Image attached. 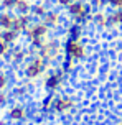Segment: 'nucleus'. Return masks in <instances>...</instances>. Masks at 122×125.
<instances>
[{
    "instance_id": "nucleus-4",
    "label": "nucleus",
    "mask_w": 122,
    "mask_h": 125,
    "mask_svg": "<svg viewBox=\"0 0 122 125\" xmlns=\"http://www.w3.org/2000/svg\"><path fill=\"white\" fill-rule=\"evenodd\" d=\"M63 53H64V48H63V44H61V41L56 40V38H48L43 43V46L35 54H38V56L45 58L46 61L53 62V61H56Z\"/></svg>"
},
{
    "instance_id": "nucleus-29",
    "label": "nucleus",
    "mask_w": 122,
    "mask_h": 125,
    "mask_svg": "<svg viewBox=\"0 0 122 125\" xmlns=\"http://www.w3.org/2000/svg\"><path fill=\"white\" fill-rule=\"evenodd\" d=\"M0 125H8V124H7L5 120H0Z\"/></svg>"
},
{
    "instance_id": "nucleus-2",
    "label": "nucleus",
    "mask_w": 122,
    "mask_h": 125,
    "mask_svg": "<svg viewBox=\"0 0 122 125\" xmlns=\"http://www.w3.org/2000/svg\"><path fill=\"white\" fill-rule=\"evenodd\" d=\"M50 64L51 62L46 61L45 58L38 56V54H33L25 62V66H23V77H25L26 81H36V79H40L48 71Z\"/></svg>"
},
{
    "instance_id": "nucleus-7",
    "label": "nucleus",
    "mask_w": 122,
    "mask_h": 125,
    "mask_svg": "<svg viewBox=\"0 0 122 125\" xmlns=\"http://www.w3.org/2000/svg\"><path fill=\"white\" fill-rule=\"evenodd\" d=\"M76 107V100L71 95H58L53 100V112L59 114V115H66L74 110Z\"/></svg>"
},
{
    "instance_id": "nucleus-27",
    "label": "nucleus",
    "mask_w": 122,
    "mask_h": 125,
    "mask_svg": "<svg viewBox=\"0 0 122 125\" xmlns=\"http://www.w3.org/2000/svg\"><path fill=\"white\" fill-rule=\"evenodd\" d=\"M55 2H56V5H58L59 8H66V10H68V7H69L74 0H55Z\"/></svg>"
},
{
    "instance_id": "nucleus-12",
    "label": "nucleus",
    "mask_w": 122,
    "mask_h": 125,
    "mask_svg": "<svg viewBox=\"0 0 122 125\" xmlns=\"http://www.w3.org/2000/svg\"><path fill=\"white\" fill-rule=\"evenodd\" d=\"M91 23H94L97 28H107L109 26V15L104 12V10H96V12L92 13V18H91Z\"/></svg>"
},
{
    "instance_id": "nucleus-9",
    "label": "nucleus",
    "mask_w": 122,
    "mask_h": 125,
    "mask_svg": "<svg viewBox=\"0 0 122 125\" xmlns=\"http://www.w3.org/2000/svg\"><path fill=\"white\" fill-rule=\"evenodd\" d=\"M7 117L12 122H23L28 117V109L23 104H13L7 110Z\"/></svg>"
},
{
    "instance_id": "nucleus-19",
    "label": "nucleus",
    "mask_w": 122,
    "mask_h": 125,
    "mask_svg": "<svg viewBox=\"0 0 122 125\" xmlns=\"http://www.w3.org/2000/svg\"><path fill=\"white\" fill-rule=\"evenodd\" d=\"M53 100H55L53 95H46L41 99V104H40L41 112H53Z\"/></svg>"
},
{
    "instance_id": "nucleus-26",
    "label": "nucleus",
    "mask_w": 122,
    "mask_h": 125,
    "mask_svg": "<svg viewBox=\"0 0 122 125\" xmlns=\"http://www.w3.org/2000/svg\"><path fill=\"white\" fill-rule=\"evenodd\" d=\"M8 102H10V94L7 91H0V109L8 105Z\"/></svg>"
},
{
    "instance_id": "nucleus-22",
    "label": "nucleus",
    "mask_w": 122,
    "mask_h": 125,
    "mask_svg": "<svg viewBox=\"0 0 122 125\" xmlns=\"http://www.w3.org/2000/svg\"><path fill=\"white\" fill-rule=\"evenodd\" d=\"M12 94L15 97H25L26 94H28V86H26V84H18V86L13 87Z\"/></svg>"
},
{
    "instance_id": "nucleus-1",
    "label": "nucleus",
    "mask_w": 122,
    "mask_h": 125,
    "mask_svg": "<svg viewBox=\"0 0 122 125\" xmlns=\"http://www.w3.org/2000/svg\"><path fill=\"white\" fill-rule=\"evenodd\" d=\"M48 35H50V26H46L43 21H33L30 28L25 31V36L30 43V51L33 54L43 46V43L48 40Z\"/></svg>"
},
{
    "instance_id": "nucleus-23",
    "label": "nucleus",
    "mask_w": 122,
    "mask_h": 125,
    "mask_svg": "<svg viewBox=\"0 0 122 125\" xmlns=\"http://www.w3.org/2000/svg\"><path fill=\"white\" fill-rule=\"evenodd\" d=\"M18 0H0V8L2 10H8V12H15Z\"/></svg>"
},
{
    "instance_id": "nucleus-28",
    "label": "nucleus",
    "mask_w": 122,
    "mask_h": 125,
    "mask_svg": "<svg viewBox=\"0 0 122 125\" xmlns=\"http://www.w3.org/2000/svg\"><path fill=\"white\" fill-rule=\"evenodd\" d=\"M107 5L117 10V8H122V0H107Z\"/></svg>"
},
{
    "instance_id": "nucleus-6",
    "label": "nucleus",
    "mask_w": 122,
    "mask_h": 125,
    "mask_svg": "<svg viewBox=\"0 0 122 125\" xmlns=\"http://www.w3.org/2000/svg\"><path fill=\"white\" fill-rule=\"evenodd\" d=\"M64 79H66V73H64L61 68H58V69H55V71H51V73L45 77L43 87H45L48 92L55 94V92H58L59 89L63 87Z\"/></svg>"
},
{
    "instance_id": "nucleus-8",
    "label": "nucleus",
    "mask_w": 122,
    "mask_h": 125,
    "mask_svg": "<svg viewBox=\"0 0 122 125\" xmlns=\"http://www.w3.org/2000/svg\"><path fill=\"white\" fill-rule=\"evenodd\" d=\"M33 17L30 13H15V20H13V26L12 30H15L17 33H23L25 35V31L30 28V25L33 23Z\"/></svg>"
},
{
    "instance_id": "nucleus-18",
    "label": "nucleus",
    "mask_w": 122,
    "mask_h": 125,
    "mask_svg": "<svg viewBox=\"0 0 122 125\" xmlns=\"http://www.w3.org/2000/svg\"><path fill=\"white\" fill-rule=\"evenodd\" d=\"M109 26H122V8L109 13Z\"/></svg>"
},
{
    "instance_id": "nucleus-14",
    "label": "nucleus",
    "mask_w": 122,
    "mask_h": 125,
    "mask_svg": "<svg viewBox=\"0 0 122 125\" xmlns=\"http://www.w3.org/2000/svg\"><path fill=\"white\" fill-rule=\"evenodd\" d=\"M48 10H50V8H48V3L38 0V2H33V7H32L30 15H32L33 18H43L46 13H48Z\"/></svg>"
},
{
    "instance_id": "nucleus-30",
    "label": "nucleus",
    "mask_w": 122,
    "mask_h": 125,
    "mask_svg": "<svg viewBox=\"0 0 122 125\" xmlns=\"http://www.w3.org/2000/svg\"><path fill=\"white\" fill-rule=\"evenodd\" d=\"M119 125H122V119H121V120H119Z\"/></svg>"
},
{
    "instance_id": "nucleus-20",
    "label": "nucleus",
    "mask_w": 122,
    "mask_h": 125,
    "mask_svg": "<svg viewBox=\"0 0 122 125\" xmlns=\"http://www.w3.org/2000/svg\"><path fill=\"white\" fill-rule=\"evenodd\" d=\"M12 48H13V44L7 43L5 40H2V38H0V59H5V58H8V54H10Z\"/></svg>"
},
{
    "instance_id": "nucleus-16",
    "label": "nucleus",
    "mask_w": 122,
    "mask_h": 125,
    "mask_svg": "<svg viewBox=\"0 0 122 125\" xmlns=\"http://www.w3.org/2000/svg\"><path fill=\"white\" fill-rule=\"evenodd\" d=\"M2 40H5L7 43H10V44H15L17 41H18V38H20V33H17L15 30H2Z\"/></svg>"
},
{
    "instance_id": "nucleus-3",
    "label": "nucleus",
    "mask_w": 122,
    "mask_h": 125,
    "mask_svg": "<svg viewBox=\"0 0 122 125\" xmlns=\"http://www.w3.org/2000/svg\"><path fill=\"white\" fill-rule=\"evenodd\" d=\"M68 13L74 23L86 25L92 18V7H91L89 0H74L68 7Z\"/></svg>"
},
{
    "instance_id": "nucleus-17",
    "label": "nucleus",
    "mask_w": 122,
    "mask_h": 125,
    "mask_svg": "<svg viewBox=\"0 0 122 125\" xmlns=\"http://www.w3.org/2000/svg\"><path fill=\"white\" fill-rule=\"evenodd\" d=\"M32 7H33L32 0H18L17 7H15V13H30Z\"/></svg>"
},
{
    "instance_id": "nucleus-15",
    "label": "nucleus",
    "mask_w": 122,
    "mask_h": 125,
    "mask_svg": "<svg viewBox=\"0 0 122 125\" xmlns=\"http://www.w3.org/2000/svg\"><path fill=\"white\" fill-rule=\"evenodd\" d=\"M83 33H84V25L73 21V23L68 26V30H66V36L71 38V40H81Z\"/></svg>"
},
{
    "instance_id": "nucleus-25",
    "label": "nucleus",
    "mask_w": 122,
    "mask_h": 125,
    "mask_svg": "<svg viewBox=\"0 0 122 125\" xmlns=\"http://www.w3.org/2000/svg\"><path fill=\"white\" fill-rule=\"evenodd\" d=\"M89 3L94 10H104L107 5V0H89Z\"/></svg>"
},
{
    "instance_id": "nucleus-21",
    "label": "nucleus",
    "mask_w": 122,
    "mask_h": 125,
    "mask_svg": "<svg viewBox=\"0 0 122 125\" xmlns=\"http://www.w3.org/2000/svg\"><path fill=\"white\" fill-rule=\"evenodd\" d=\"M74 59H71L69 56H64V59H63V62H61V66H59V68L63 69L64 73H66V74H69L71 71H73V68H74Z\"/></svg>"
},
{
    "instance_id": "nucleus-11",
    "label": "nucleus",
    "mask_w": 122,
    "mask_h": 125,
    "mask_svg": "<svg viewBox=\"0 0 122 125\" xmlns=\"http://www.w3.org/2000/svg\"><path fill=\"white\" fill-rule=\"evenodd\" d=\"M61 20H63V17H61V13L58 10H48V13L41 18V21L50 28H58L61 25Z\"/></svg>"
},
{
    "instance_id": "nucleus-13",
    "label": "nucleus",
    "mask_w": 122,
    "mask_h": 125,
    "mask_svg": "<svg viewBox=\"0 0 122 125\" xmlns=\"http://www.w3.org/2000/svg\"><path fill=\"white\" fill-rule=\"evenodd\" d=\"M15 13L8 10H0V30H12Z\"/></svg>"
},
{
    "instance_id": "nucleus-5",
    "label": "nucleus",
    "mask_w": 122,
    "mask_h": 125,
    "mask_svg": "<svg viewBox=\"0 0 122 125\" xmlns=\"http://www.w3.org/2000/svg\"><path fill=\"white\" fill-rule=\"evenodd\" d=\"M64 48V56H69L74 61H83L88 56V46L84 44L83 40H71L66 38V41L63 44Z\"/></svg>"
},
{
    "instance_id": "nucleus-24",
    "label": "nucleus",
    "mask_w": 122,
    "mask_h": 125,
    "mask_svg": "<svg viewBox=\"0 0 122 125\" xmlns=\"http://www.w3.org/2000/svg\"><path fill=\"white\" fill-rule=\"evenodd\" d=\"M10 86V77L5 71H0V91H7Z\"/></svg>"
},
{
    "instance_id": "nucleus-10",
    "label": "nucleus",
    "mask_w": 122,
    "mask_h": 125,
    "mask_svg": "<svg viewBox=\"0 0 122 125\" xmlns=\"http://www.w3.org/2000/svg\"><path fill=\"white\" fill-rule=\"evenodd\" d=\"M32 51H26L23 46H15V48H12V51H10V54H8V61L12 62V64H23V62H26V59H28V54H30Z\"/></svg>"
}]
</instances>
